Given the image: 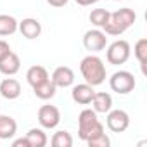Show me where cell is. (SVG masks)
<instances>
[{"mask_svg": "<svg viewBox=\"0 0 147 147\" xmlns=\"http://www.w3.org/2000/svg\"><path fill=\"white\" fill-rule=\"evenodd\" d=\"M80 73H82V76L85 80V83L92 85V87H99L106 82V76H107V73H106V64L100 57L90 54L87 57L82 59L80 62Z\"/></svg>", "mask_w": 147, "mask_h": 147, "instance_id": "6da1fadb", "label": "cell"}, {"mask_svg": "<svg viewBox=\"0 0 147 147\" xmlns=\"http://www.w3.org/2000/svg\"><path fill=\"white\" fill-rule=\"evenodd\" d=\"M49 78H50V76H49V71H47L43 66H40V64L31 66V67L26 71V82L30 83L31 88L36 87V85H40V83H43V82L49 80Z\"/></svg>", "mask_w": 147, "mask_h": 147, "instance_id": "9a60e30c", "label": "cell"}, {"mask_svg": "<svg viewBox=\"0 0 147 147\" xmlns=\"http://www.w3.org/2000/svg\"><path fill=\"white\" fill-rule=\"evenodd\" d=\"M131 55V47L126 40H116L113 42L111 45H107V50H106V59L109 64L113 66H119V64H125Z\"/></svg>", "mask_w": 147, "mask_h": 147, "instance_id": "5b68a950", "label": "cell"}, {"mask_svg": "<svg viewBox=\"0 0 147 147\" xmlns=\"http://www.w3.org/2000/svg\"><path fill=\"white\" fill-rule=\"evenodd\" d=\"M21 69V59L16 52H9L4 59H0V73L5 76H14Z\"/></svg>", "mask_w": 147, "mask_h": 147, "instance_id": "7c38bea8", "label": "cell"}, {"mask_svg": "<svg viewBox=\"0 0 147 147\" xmlns=\"http://www.w3.org/2000/svg\"><path fill=\"white\" fill-rule=\"evenodd\" d=\"M102 131H104V125L99 121L97 113L94 109H83L78 114V137L83 142H87L90 137Z\"/></svg>", "mask_w": 147, "mask_h": 147, "instance_id": "3957f363", "label": "cell"}, {"mask_svg": "<svg viewBox=\"0 0 147 147\" xmlns=\"http://www.w3.org/2000/svg\"><path fill=\"white\" fill-rule=\"evenodd\" d=\"M18 19L9 14H0V36H11L18 31Z\"/></svg>", "mask_w": 147, "mask_h": 147, "instance_id": "ac0fdd59", "label": "cell"}, {"mask_svg": "<svg viewBox=\"0 0 147 147\" xmlns=\"http://www.w3.org/2000/svg\"><path fill=\"white\" fill-rule=\"evenodd\" d=\"M26 138L30 142V147H45L49 142V137L43 131V128H30L26 133Z\"/></svg>", "mask_w": 147, "mask_h": 147, "instance_id": "d6986e66", "label": "cell"}, {"mask_svg": "<svg viewBox=\"0 0 147 147\" xmlns=\"http://www.w3.org/2000/svg\"><path fill=\"white\" fill-rule=\"evenodd\" d=\"M135 85H137L135 76L131 75L130 71H125V69L116 71L114 75L109 78V87H111V90L116 92V94H119V95H126V94L133 92V90H135Z\"/></svg>", "mask_w": 147, "mask_h": 147, "instance_id": "277c9868", "label": "cell"}, {"mask_svg": "<svg viewBox=\"0 0 147 147\" xmlns=\"http://www.w3.org/2000/svg\"><path fill=\"white\" fill-rule=\"evenodd\" d=\"M135 21H137L135 11L130 7H123V9H118V11L109 14V21L102 28V31L109 36H119L128 28H131L135 24Z\"/></svg>", "mask_w": 147, "mask_h": 147, "instance_id": "7a4b0ae2", "label": "cell"}, {"mask_svg": "<svg viewBox=\"0 0 147 147\" xmlns=\"http://www.w3.org/2000/svg\"><path fill=\"white\" fill-rule=\"evenodd\" d=\"M87 144H88L90 147H109V145H111V140H109V137L106 135V131H102V133H97V135L90 137V138L87 140Z\"/></svg>", "mask_w": 147, "mask_h": 147, "instance_id": "603a6c76", "label": "cell"}, {"mask_svg": "<svg viewBox=\"0 0 147 147\" xmlns=\"http://www.w3.org/2000/svg\"><path fill=\"white\" fill-rule=\"evenodd\" d=\"M18 131V123L12 116L7 114H0V138L2 140H9L16 135Z\"/></svg>", "mask_w": 147, "mask_h": 147, "instance_id": "2e32d148", "label": "cell"}, {"mask_svg": "<svg viewBox=\"0 0 147 147\" xmlns=\"http://www.w3.org/2000/svg\"><path fill=\"white\" fill-rule=\"evenodd\" d=\"M50 144H52V147H71L73 145V137H71L69 131L59 130V131H55L52 135Z\"/></svg>", "mask_w": 147, "mask_h": 147, "instance_id": "7402d4cb", "label": "cell"}, {"mask_svg": "<svg viewBox=\"0 0 147 147\" xmlns=\"http://www.w3.org/2000/svg\"><path fill=\"white\" fill-rule=\"evenodd\" d=\"M38 123L43 130H54L61 123V113L55 106L45 104L38 109Z\"/></svg>", "mask_w": 147, "mask_h": 147, "instance_id": "ba28073f", "label": "cell"}, {"mask_svg": "<svg viewBox=\"0 0 147 147\" xmlns=\"http://www.w3.org/2000/svg\"><path fill=\"white\" fill-rule=\"evenodd\" d=\"M106 125L113 133H123L128 126H130V116L126 111L123 109H111L106 113Z\"/></svg>", "mask_w": 147, "mask_h": 147, "instance_id": "52a82bcc", "label": "cell"}, {"mask_svg": "<svg viewBox=\"0 0 147 147\" xmlns=\"http://www.w3.org/2000/svg\"><path fill=\"white\" fill-rule=\"evenodd\" d=\"M12 147H30V142H28L26 137H23V138H16V140L12 142Z\"/></svg>", "mask_w": 147, "mask_h": 147, "instance_id": "d4e9b609", "label": "cell"}, {"mask_svg": "<svg viewBox=\"0 0 147 147\" xmlns=\"http://www.w3.org/2000/svg\"><path fill=\"white\" fill-rule=\"evenodd\" d=\"M75 2H76L78 5H82V7H88V5H94V4H97L99 0H75Z\"/></svg>", "mask_w": 147, "mask_h": 147, "instance_id": "4316f807", "label": "cell"}, {"mask_svg": "<svg viewBox=\"0 0 147 147\" xmlns=\"http://www.w3.org/2000/svg\"><path fill=\"white\" fill-rule=\"evenodd\" d=\"M0 95L7 100H14L21 95V83L16 78H4L0 82Z\"/></svg>", "mask_w": 147, "mask_h": 147, "instance_id": "4fadbf2b", "label": "cell"}, {"mask_svg": "<svg viewBox=\"0 0 147 147\" xmlns=\"http://www.w3.org/2000/svg\"><path fill=\"white\" fill-rule=\"evenodd\" d=\"M83 47L95 54V52H100L107 47V35L100 30V28H95V30H88L85 35H83Z\"/></svg>", "mask_w": 147, "mask_h": 147, "instance_id": "8992f818", "label": "cell"}, {"mask_svg": "<svg viewBox=\"0 0 147 147\" xmlns=\"http://www.w3.org/2000/svg\"><path fill=\"white\" fill-rule=\"evenodd\" d=\"M50 80L57 88L73 87V83H75V71H73L69 66H59V67L54 69Z\"/></svg>", "mask_w": 147, "mask_h": 147, "instance_id": "9c48e42d", "label": "cell"}, {"mask_svg": "<svg viewBox=\"0 0 147 147\" xmlns=\"http://www.w3.org/2000/svg\"><path fill=\"white\" fill-rule=\"evenodd\" d=\"M67 2H69V0H47V4H49V5L57 7V9H59V7H64Z\"/></svg>", "mask_w": 147, "mask_h": 147, "instance_id": "484cf974", "label": "cell"}, {"mask_svg": "<svg viewBox=\"0 0 147 147\" xmlns=\"http://www.w3.org/2000/svg\"><path fill=\"white\" fill-rule=\"evenodd\" d=\"M94 94H95V90L88 83H78V85L73 87V90H71L73 100H75L76 104H80V106H88L92 102Z\"/></svg>", "mask_w": 147, "mask_h": 147, "instance_id": "30bf717a", "label": "cell"}, {"mask_svg": "<svg viewBox=\"0 0 147 147\" xmlns=\"http://www.w3.org/2000/svg\"><path fill=\"white\" fill-rule=\"evenodd\" d=\"M9 52H11V45L5 40H0V59H4Z\"/></svg>", "mask_w": 147, "mask_h": 147, "instance_id": "cb8c5ba5", "label": "cell"}, {"mask_svg": "<svg viewBox=\"0 0 147 147\" xmlns=\"http://www.w3.org/2000/svg\"><path fill=\"white\" fill-rule=\"evenodd\" d=\"M55 92H57V87L52 83L50 78L45 80L43 83L33 87V94H35V97L40 99V100H50V99H54V97H55Z\"/></svg>", "mask_w": 147, "mask_h": 147, "instance_id": "e0dca14e", "label": "cell"}, {"mask_svg": "<svg viewBox=\"0 0 147 147\" xmlns=\"http://www.w3.org/2000/svg\"><path fill=\"white\" fill-rule=\"evenodd\" d=\"M116 2H119V0H116Z\"/></svg>", "mask_w": 147, "mask_h": 147, "instance_id": "83f0119b", "label": "cell"}, {"mask_svg": "<svg viewBox=\"0 0 147 147\" xmlns=\"http://www.w3.org/2000/svg\"><path fill=\"white\" fill-rule=\"evenodd\" d=\"M18 30L21 31V35L28 40H35L42 35V24L38 19L35 18H26L23 21L18 23Z\"/></svg>", "mask_w": 147, "mask_h": 147, "instance_id": "8fae6325", "label": "cell"}, {"mask_svg": "<svg viewBox=\"0 0 147 147\" xmlns=\"http://www.w3.org/2000/svg\"><path fill=\"white\" fill-rule=\"evenodd\" d=\"M133 55L138 61L142 73H145V64H147V38H140L135 47H133Z\"/></svg>", "mask_w": 147, "mask_h": 147, "instance_id": "ffe728a7", "label": "cell"}, {"mask_svg": "<svg viewBox=\"0 0 147 147\" xmlns=\"http://www.w3.org/2000/svg\"><path fill=\"white\" fill-rule=\"evenodd\" d=\"M90 104H92V109L97 114H106L107 111L113 109V97L107 92H95Z\"/></svg>", "mask_w": 147, "mask_h": 147, "instance_id": "5bb4252c", "label": "cell"}, {"mask_svg": "<svg viewBox=\"0 0 147 147\" xmlns=\"http://www.w3.org/2000/svg\"><path fill=\"white\" fill-rule=\"evenodd\" d=\"M109 11L107 9H94L92 12H90V16H88V19H90V23L95 26V28H104L106 24H107V21H109Z\"/></svg>", "mask_w": 147, "mask_h": 147, "instance_id": "44dd1931", "label": "cell"}]
</instances>
